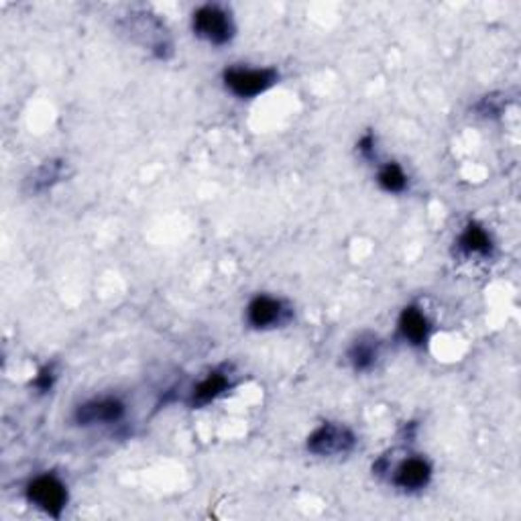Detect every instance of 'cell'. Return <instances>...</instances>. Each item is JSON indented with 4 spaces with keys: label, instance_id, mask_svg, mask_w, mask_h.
<instances>
[{
    "label": "cell",
    "instance_id": "1",
    "mask_svg": "<svg viewBox=\"0 0 521 521\" xmlns=\"http://www.w3.org/2000/svg\"><path fill=\"white\" fill-rule=\"evenodd\" d=\"M279 74L271 67L251 70V67H230L224 72V86L238 98H255V96L276 86Z\"/></svg>",
    "mask_w": 521,
    "mask_h": 521
},
{
    "label": "cell",
    "instance_id": "2",
    "mask_svg": "<svg viewBox=\"0 0 521 521\" xmlns=\"http://www.w3.org/2000/svg\"><path fill=\"white\" fill-rule=\"evenodd\" d=\"M194 33L212 45H224L235 37V23L218 4H206L194 12Z\"/></svg>",
    "mask_w": 521,
    "mask_h": 521
},
{
    "label": "cell",
    "instance_id": "3",
    "mask_svg": "<svg viewBox=\"0 0 521 521\" xmlns=\"http://www.w3.org/2000/svg\"><path fill=\"white\" fill-rule=\"evenodd\" d=\"M27 499L47 516L59 519L67 505V489L56 475H41L27 485Z\"/></svg>",
    "mask_w": 521,
    "mask_h": 521
},
{
    "label": "cell",
    "instance_id": "4",
    "mask_svg": "<svg viewBox=\"0 0 521 521\" xmlns=\"http://www.w3.org/2000/svg\"><path fill=\"white\" fill-rule=\"evenodd\" d=\"M356 447V436L351 428L342 424L326 422L307 438V450L316 456H336L346 455Z\"/></svg>",
    "mask_w": 521,
    "mask_h": 521
},
{
    "label": "cell",
    "instance_id": "5",
    "mask_svg": "<svg viewBox=\"0 0 521 521\" xmlns=\"http://www.w3.org/2000/svg\"><path fill=\"white\" fill-rule=\"evenodd\" d=\"M246 320L257 330H267V328H276L290 320V310L277 298L257 296L246 307Z\"/></svg>",
    "mask_w": 521,
    "mask_h": 521
},
{
    "label": "cell",
    "instance_id": "6",
    "mask_svg": "<svg viewBox=\"0 0 521 521\" xmlns=\"http://www.w3.org/2000/svg\"><path fill=\"white\" fill-rule=\"evenodd\" d=\"M125 417V403L114 397L88 401L75 409L74 420L78 426H98V424H114Z\"/></svg>",
    "mask_w": 521,
    "mask_h": 521
},
{
    "label": "cell",
    "instance_id": "7",
    "mask_svg": "<svg viewBox=\"0 0 521 521\" xmlns=\"http://www.w3.org/2000/svg\"><path fill=\"white\" fill-rule=\"evenodd\" d=\"M432 481V466L422 456H411L395 469L393 483L403 491H420Z\"/></svg>",
    "mask_w": 521,
    "mask_h": 521
},
{
    "label": "cell",
    "instance_id": "8",
    "mask_svg": "<svg viewBox=\"0 0 521 521\" xmlns=\"http://www.w3.org/2000/svg\"><path fill=\"white\" fill-rule=\"evenodd\" d=\"M400 334L411 346H424L430 338V322L416 306H408L400 316Z\"/></svg>",
    "mask_w": 521,
    "mask_h": 521
},
{
    "label": "cell",
    "instance_id": "9",
    "mask_svg": "<svg viewBox=\"0 0 521 521\" xmlns=\"http://www.w3.org/2000/svg\"><path fill=\"white\" fill-rule=\"evenodd\" d=\"M229 387H230L229 373L212 371L208 377H204V379L198 383L194 391H191L190 403L194 408L208 406V403L218 400V397H221Z\"/></svg>",
    "mask_w": 521,
    "mask_h": 521
},
{
    "label": "cell",
    "instance_id": "10",
    "mask_svg": "<svg viewBox=\"0 0 521 521\" xmlns=\"http://www.w3.org/2000/svg\"><path fill=\"white\" fill-rule=\"evenodd\" d=\"M377 356H379V340H377L373 334L359 336V338L353 342L351 351H348L351 365L354 367V371L359 373L371 371L377 362Z\"/></svg>",
    "mask_w": 521,
    "mask_h": 521
},
{
    "label": "cell",
    "instance_id": "11",
    "mask_svg": "<svg viewBox=\"0 0 521 521\" xmlns=\"http://www.w3.org/2000/svg\"><path fill=\"white\" fill-rule=\"evenodd\" d=\"M458 246L466 255H489L493 251V241L483 226L470 222L458 238Z\"/></svg>",
    "mask_w": 521,
    "mask_h": 521
},
{
    "label": "cell",
    "instance_id": "12",
    "mask_svg": "<svg viewBox=\"0 0 521 521\" xmlns=\"http://www.w3.org/2000/svg\"><path fill=\"white\" fill-rule=\"evenodd\" d=\"M66 166L64 161H47L45 166H41L35 174L29 177L31 191H45L51 186H56L58 182L64 180Z\"/></svg>",
    "mask_w": 521,
    "mask_h": 521
},
{
    "label": "cell",
    "instance_id": "13",
    "mask_svg": "<svg viewBox=\"0 0 521 521\" xmlns=\"http://www.w3.org/2000/svg\"><path fill=\"white\" fill-rule=\"evenodd\" d=\"M379 186L389 191V194H401L408 188V175L397 163H387L379 169V177H377Z\"/></svg>",
    "mask_w": 521,
    "mask_h": 521
},
{
    "label": "cell",
    "instance_id": "14",
    "mask_svg": "<svg viewBox=\"0 0 521 521\" xmlns=\"http://www.w3.org/2000/svg\"><path fill=\"white\" fill-rule=\"evenodd\" d=\"M53 383H56V373H53V367H43L39 371V375L35 377V381H33V387H35L39 393H47L53 387Z\"/></svg>",
    "mask_w": 521,
    "mask_h": 521
},
{
    "label": "cell",
    "instance_id": "15",
    "mask_svg": "<svg viewBox=\"0 0 521 521\" xmlns=\"http://www.w3.org/2000/svg\"><path fill=\"white\" fill-rule=\"evenodd\" d=\"M359 151H361V155L365 157V159H373V157H375V136L371 133L365 135L359 141Z\"/></svg>",
    "mask_w": 521,
    "mask_h": 521
}]
</instances>
